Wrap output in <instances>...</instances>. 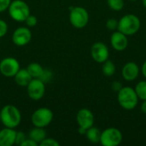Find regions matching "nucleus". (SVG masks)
Here are the masks:
<instances>
[{"instance_id": "1", "label": "nucleus", "mask_w": 146, "mask_h": 146, "mask_svg": "<svg viewBox=\"0 0 146 146\" xmlns=\"http://www.w3.org/2000/svg\"><path fill=\"white\" fill-rule=\"evenodd\" d=\"M117 101L119 105L125 110H133L139 104V98L134 88L123 86L117 92Z\"/></svg>"}, {"instance_id": "2", "label": "nucleus", "mask_w": 146, "mask_h": 146, "mask_svg": "<svg viewBox=\"0 0 146 146\" xmlns=\"http://www.w3.org/2000/svg\"><path fill=\"white\" fill-rule=\"evenodd\" d=\"M21 121L20 110L12 104L5 105L0 110V121L5 127L15 128Z\"/></svg>"}, {"instance_id": "3", "label": "nucleus", "mask_w": 146, "mask_h": 146, "mask_svg": "<svg viewBox=\"0 0 146 146\" xmlns=\"http://www.w3.org/2000/svg\"><path fill=\"white\" fill-rule=\"evenodd\" d=\"M141 27V21L139 17L134 14H127L118 21L117 30L126 34L132 36L136 34Z\"/></svg>"}, {"instance_id": "4", "label": "nucleus", "mask_w": 146, "mask_h": 146, "mask_svg": "<svg viewBox=\"0 0 146 146\" xmlns=\"http://www.w3.org/2000/svg\"><path fill=\"white\" fill-rule=\"evenodd\" d=\"M8 11L11 19L15 21H25L30 15L29 6L22 0L11 1Z\"/></svg>"}, {"instance_id": "5", "label": "nucleus", "mask_w": 146, "mask_h": 146, "mask_svg": "<svg viewBox=\"0 0 146 146\" xmlns=\"http://www.w3.org/2000/svg\"><path fill=\"white\" fill-rule=\"evenodd\" d=\"M123 140L121 130L116 127H108L101 132L100 144L104 146H118Z\"/></svg>"}, {"instance_id": "6", "label": "nucleus", "mask_w": 146, "mask_h": 146, "mask_svg": "<svg viewBox=\"0 0 146 146\" xmlns=\"http://www.w3.org/2000/svg\"><path fill=\"white\" fill-rule=\"evenodd\" d=\"M69 21L75 28H84L89 22V13L83 7H73L69 13Z\"/></svg>"}, {"instance_id": "7", "label": "nucleus", "mask_w": 146, "mask_h": 146, "mask_svg": "<svg viewBox=\"0 0 146 146\" xmlns=\"http://www.w3.org/2000/svg\"><path fill=\"white\" fill-rule=\"evenodd\" d=\"M53 119V112L48 108H39L36 110L32 116L31 121L34 127H46L50 124Z\"/></svg>"}, {"instance_id": "8", "label": "nucleus", "mask_w": 146, "mask_h": 146, "mask_svg": "<svg viewBox=\"0 0 146 146\" xmlns=\"http://www.w3.org/2000/svg\"><path fill=\"white\" fill-rule=\"evenodd\" d=\"M27 95L32 100L38 101L44 97L45 92L44 82L42 81L40 79L33 78L27 85Z\"/></svg>"}, {"instance_id": "9", "label": "nucleus", "mask_w": 146, "mask_h": 146, "mask_svg": "<svg viewBox=\"0 0 146 146\" xmlns=\"http://www.w3.org/2000/svg\"><path fill=\"white\" fill-rule=\"evenodd\" d=\"M92 58L98 63H103L110 58L109 47L103 42H96L91 47Z\"/></svg>"}, {"instance_id": "10", "label": "nucleus", "mask_w": 146, "mask_h": 146, "mask_svg": "<svg viewBox=\"0 0 146 146\" xmlns=\"http://www.w3.org/2000/svg\"><path fill=\"white\" fill-rule=\"evenodd\" d=\"M19 69L20 63L14 57H5L0 62V73L5 77H14Z\"/></svg>"}, {"instance_id": "11", "label": "nucleus", "mask_w": 146, "mask_h": 146, "mask_svg": "<svg viewBox=\"0 0 146 146\" xmlns=\"http://www.w3.org/2000/svg\"><path fill=\"white\" fill-rule=\"evenodd\" d=\"M32 38L31 31L26 27H20L15 30L12 35V41L17 46L27 45Z\"/></svg>"}, {"instance_id": "12", "label": "nucleus", "mask_w": 146, "mask_h": 146, "mask_svg": "<svg viewBox=\"0 0 146 146\" xmlns=\"http://www.w3.org/2000/svg\"><path fill=\"white\" fill-rule=\"evenodd\" d=\"M128 36L116 30L114 31L110 36V44L116 51H123L128 46Z\"/></svg>"}, {"instance_id": "13", "label": "nucleus", "mask_w": 146, "mask_h": 146, "mask_svg": "<svg viewBox=\"0 0 146 146\" xmlns=\"http://www.w3.org/2000/svg\"><path fill=\"white\" fill-rule=\"evenodd\" d=\"M76 121L79 127H83L85 129H88L94 125V115L88 109H81L77 112L76 115Z\"/></svg>"}, {"instance_id": "14", "label": "nucleus", "mask_w": 146, "mask_h": 146, "mask_svg": "<svg viewBox=\"0 0 146 146\" xmlns=\"http://www.w3.org/2000/svg\"><path fill=\"white\" fill-rule=\"evenodd\" d=\"M140 73V68L139 65L134 62H128L124 64L121 69L122 78L128 82L137 80Z\"/></svg>"}, {"instance_id": "15", "label": "nucleus", "mask_w": 146, "mask_h": 146, "mask_svg": "<svg viewBox=\"0 0 146 146\" xmlns=\"http://www.w3.org/2000/svg\"><path fill=\"white\" fill-rule=\"evenodd\" d=\"M16 131L15 128L5 127L0 131V146H12L15 144Z\"/></svg>"}, {"instance_id": "16", "label": "nucleus", "mask_w": 146, "mask_h": 146, "mask_svg": "<svg viewBox=\"0 0 146 146\" xmlns=\"http://www.w3.org/2000/svg\"><path fill=\"white\" fill-rule=\"evenodd\" d=\"M14 78L15 83L22 87H27L30 81L33 80V77L30 75L27 68H20L14 76Z\"/></svg>"}, {"instance_id": "17", "label": "nucleus", "mask_w": 146, "mask_h": 146, "mask_svg": "<svg viewBox=\"0 0 146 146\" xmlns=\"http://www.w3.org/2000/svg\"><path fill=\"white\" fill-rule=\"evenodd\" d=\"M28 136H29V139H33L34 142H36L38 145H39L46 138V133H45V130L43 127H34L29 132Z\"/></svg>"}, {"instance_id": "18", "label": "nucleus", "mask_w": 146, "mask_h": 146, "mask_svg": "<svg viewBox=\"0 0 146 146\" xmlns=\"http://www.w3.org/2000/svg\"><path fill=\"white\" fill-rule=\"evenodd\" d=\"M85 135H86V139H88V141H90L92 144H98L100 142L101 131L94 126L86 129Z\"/></svg>"}, {"instance_id": "19", "label": "nucleus", "mask_w": 146, "mask_h": 146, "mask_svg": "<svg viewBox=\"0 0 146 146\" xmlns=\"http://www.w3.org/2000/svg\"><path fill=\"white\" fill-rule=\"evenodd\" d=\"M27 69L28 73L30 74V75L33 77V78L39 79L42 76V74H44V68L39 63H38V62H32V63H30L27 66Z\"/></svg>"}, {"instance_id": "20", "label": "nucleus", "mask_w": 146, "mask_h": 146, "mask_svg": "<svg viewBox=\"0 0 146 146\" xmlns=\"http://www.w3.org/2000/svg\"><path fill=\"white\" fill-rule=\"evenodd\" d=\"M102 72L104 74V76L106 77H111L113 76L115 72H116V67L115 65V63L110 61V59H108L107 61H105L104 62L102 63Z\"/></svg>"}, {"instance_id": "21", "label": "nucleus", "mask_w": 146, "mask_h": 146, "mask_svg": "<svg viewBox=\"0 0 146 146\" xmlns=\"http://www.w3.org/2000/svg\"><path fill=\"white\" fill-rule=\"evenodd\" d=\"M134 90L139 100H146V80H140L138 82L134 87Z\"/></svg>"}, {"instance_id": "22", "label": "nucleus", "mask_w": 146, "mask_h": 146, "mask_svg": "<svg viewBox=\"0 0 146 146\" xmlns=\"http://www.w3.org/2000/svg\"><path fill=\"white\" fill-rule=\"evenodd\" d=\"M109 8L113 11H121L125 6L124 0H107Z\"/></svg>"}, {"instance_id": "23", "label": "nucleus", "mask_w": 146, "mask_h": 146, "mask_svg": "<svg viewBox=\"0 0 146 146\" xmlns=\"http://www.w3.org/2000/svg\"><path fill=\"white\" fill-rule=\"evenodd\" d=\"M106 27L112 32L116 31L118 28V21L116 19H114V18L108 19L106 21Z\"/></svg>"}, {"instance_id": "24", "label": "nucleus", "mask_w": 146, "mask_h": 146, "mask_svg": "<svg viewBox=\"0 0 146 146\" xmlns=\"http://www.w3.org/2000/svg\"><path fill=\"white\" fill-rule=\"evenodd\" d=\"M40 145L42 146H59L60 145V144H59V142H57L56 139H44L40 144H39Z\"/></svg>"}, {"instance_id": "25", "label": "nucleus", "mask_w": 146, "mask_h": 146, "mask_svg": "<svg viewBox=\"0 0 146 146\" xmlns=\"http://www.w3.org/2000/svg\"><path fill=\"white\" fill-rule=\"evenodd\" d=\"M27 27H35L38 23V19L36 16L34 15H29L27 16V18L26 19L25 21Z\"/></svg>"}, {"instance_id": "26", "label": "nucleus", "mask_w": 146, "mask_h": 146, "mask_svg": "<svg viewBox=\"0 0 146 146\" xmlns=\"http://www.w3.org/2000/svg\"><path fill=\"white\" fill-rule=\"evenodd\" d=\"M7 32H8L7 23L3 20L0 19V38H3V36H5Z\"/></svg>"}, {"instance_id": "27", "label": "nucleus", "mask_w": 146, "mask_h": 146, "mask_svg": "<svg viewBox=\"0 0 146 146\" xmlns=\"http://www.w3.org/2000/svg\"><path fill=\"white\" fill-rule=\"evenodd\" d=\"M26 134L23 132H16V136H15V144L21 145V143L26 139Z\"/></svg>"}, {"instance_id": "28", "label": "nucleus", "mask_w": 146, "mask_h": 146, "mask_svg": "<svg viewBox=\"0 0 146 146\" xmlns=\"http://www.w3.org/2000/svg\"><path fill=\"white\" fill-rule=\"evenodd\" d=\"M11 0H0V12H4L9 7Z\"/></svg>"}, {"instance_id": "29", "label": "nucleus", "mask_w": 146, "mask_h": 146, "mask_svg": "<svg viewBox=\"0 0 146 146\" xmlns=\"http://www.w3.org/2000/svg\"><path fill=\"white\" fill-rule=\"evenodd\" d=\"M122 84L120 82V81H117V80H115L111 83V89L114 91V92H118L121 88H122Z\"/></svg>"}, {"instance_id": "30", "label": "nucleus", "mask_w": 146, "mask_h": 146, "mask_svg": "<svg viewBox=\"0 0 146 146\" xmlns=\"http://www.w3.org/2000/svg\"><path fill=\"white\" fill-rule=\"evenodd\" d=\"M38 145L36 142H34L33 139H26L22 143L21 146H37Z\"/></svg>"}, {"instance_id": "31", "label": "nucleus", "mask_w": 146, "mask_h": 146, "mask_svg": "<svg viewBox=\"0 0 146 146\" xmlns=\"http://www.w3.org/2000/svg\"><path fill=\"white\" fill-rule=\"evenodd\" d=\"M141 73H142L143 76L146 79V60L144 62V63L141 67Z\"/></svg>"}, {"instance_id": "32", "label": "nucleus", "mask_w": 146, "mask_h": 146, "mask_svg": "<svg viewBox=\"0 0 146 146\" xmlns=\"http://www.w3.org/2000/svg\"><path fill=\"white\" fill-rule=\"evenodd\" d=\"M140 108H141V111H142L145 115H146V100L142 101V104H141Z\"/></svg>"}, {"instance_id": "33", "label": "nucleus", "mask_w": 146, "mask_h": 146, "mask_svg": "<svg viewBox=\"0 0 146 146\" xmlns=\"http://www.w3.org/2000/svg\"><path fill=\"white\" fill-rule=\"evenodd\" d=\"M79 133H80V134H81V135H85L86 134V129H85V128H83V127H79Z\"/></svg>"}, {"instance_id": "34", "label": "nucleus", "mask_w": 146, "mask_h": 146, "mask_svg": "<svg viewBox=\"0 0 146 146\" xmlns=\"http://www.w3.org/2000/svg\"><path fill=\"white\" fill-rule=\"evenodd\" d=\"M142 4H143V6L146 9V0H142Z\"/></svg>"}, {"instance_id": "35", "label": "nucleus", "mask_w": 146, "mask_h": 146, "mask_svg": "<svg viewBox=\"0 0 146 146\" xmlns=\"http://www.w3.org/2000/svg\"><path fill=\"white\" fill-rule=\"evenodd\" d=\"M130 1H131V2H136L137 0H130Z\"/></svg>"}]
</instances>
